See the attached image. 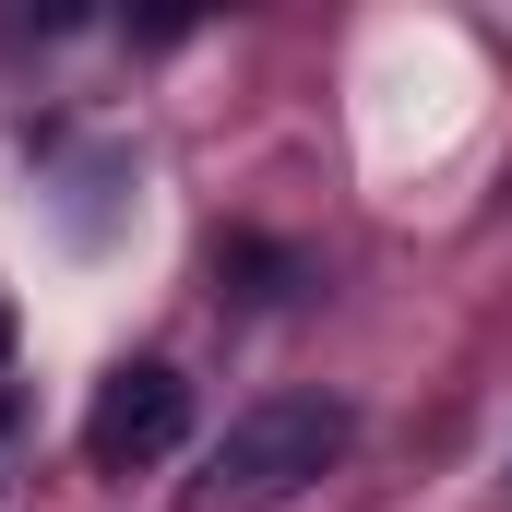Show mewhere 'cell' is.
Returning <instances> with one entry per match:
<instances>
[{"label":"cell","mask_w":512,"mask_h":512,"mask_svg":"<svg viewBox=\"0 0 512 512\" xmlns=\"http://www.w3.org/2000/svg\"><path fill=\"white\" fill-rule=\"evenodd\" d=\"M358 441V417L334 405V393H274L251 405L227 441H215V465H203V512H286L310 477H334V453Z\"/></svg>","instance_id":"6da1fadb"},{"label":"cell","mask_w":512,"mask_h":512,"mask_svg":"<svg viewBox=\"0 0 512 512\" xmlns=\"http://www.w3.org/2000/svg\"><path fill=\"white\" fill-rule=\"evenodd\" d=\"M179 441H191V382H179L167 358H131V370H108V393L84 405V465H96V477L167 465Z\"/></svg>","instance_id":"7a4b0ae2"}]
</instances>
